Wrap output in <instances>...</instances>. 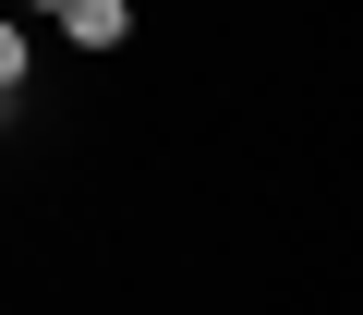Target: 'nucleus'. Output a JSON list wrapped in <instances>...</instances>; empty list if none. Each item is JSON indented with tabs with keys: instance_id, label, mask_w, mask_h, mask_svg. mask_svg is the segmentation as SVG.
<instances>
[{
	"instance_id": "obj_2",
	"label": "nucleus",
	"mask_w": 363,
	"mask_h": 315,
	"mask_svg": "<svg viewBox=\"0 0 363 315\" xmlns=\"http://www.w3.org/2000/svg\"><path fill=\"white\" fill-rule=\"evenodd\" d=\"M25 13H73V0H25Z\"/></svg>"
},
{
	"instance_id": "obj_1",
	"label": "nucleus",
	"mask_w": 363,
	"mask_h": 315,
	"mask_svg": "<svg viewBox=\"0 0 363 315\" xmlns=\"http://www.w3.org/2000/svg\"><path fill=\"white\" fill-rule=\"evenodd\" d=\"M61 37H73V49H121V37H133V0H73Z\"/></svg>"
}]
</instances>
